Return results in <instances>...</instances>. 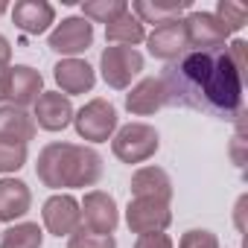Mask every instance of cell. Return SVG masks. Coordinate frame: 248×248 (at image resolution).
<instances>
[{"mask_svg": "<svg viewBox=\"0 0 248 248\" xmlns=\"http://www.w3.org/2000/svg\"><path fill=\"white\" fill-rule=\"evenodd\" d=\"M105 41L117 44V47H135L146 41V27L132 15V12H123L120 18H114L105 27Z\"/></svg>", "mask_w": 248, "mask_h": 248, "instance_id": "21", "label": "cell"}, {"mask_svg": "<svg viewBox=\"0 0 248 248\" xmlns=\"http://www.w3.org/2000/svg\"><path fill=\"white\" fill-rule=\"evenodd\" d=\"M32 207V193L21 178H0V222L15 225Z\"/></svg>", "mask_w": 248, "mask_h": 248, "instance_id": "18", "label": "cell"}, {"mask_svg": "<svg viewBox=\"0 0 248 248\" xmlns=\"http://www.w3.org/2000/svg\"><path fill=\"white\" fill-rule=\"evenodd\" d=\"M73 126H76V135L82 140L105 143L120 129V117H117V108L108 99L96 96V99L85 102L79 111H73Z\"/></svg>", "mask_w": 248, "mask_h": 248, "instance_id": "4", "label": "cell"}, {"mask_svg": "<svg viewBox=\"0 0 248 248\" xmlns=\"http://www.w3.org/2000/svg\"><path fill=\"white\" fill-rule=\"evenodd\" d=\"M67 248H117L114 233H93V231H73L67 236Z\"/></svg>", "mask_w": 248, "mask_h": 248, "instance_id": "25", "label": "cell"}, {"mask_svg": "<svg viewBox=\"0 0 248 248\" xmlns=\"http://www.w3.org/2000/svg\"><path fill=\"white\" fill-rule=\"evenodd\" d=\"M123 12H129L126 0H88V3H82V18L91 21V24H105L108 27Z\"/></svg>", "mask_w": 248, "mask_h": 248, "instance_id": "23", "label": "cell"}, {"mask_svg": "<svg viewBox=\"0 0 248 248\" xmlns=\"http://www.w3.org/2000/svg\"><path fill=\"white\" fill-rule=\"evenodd\" d=\"M35 175L50 190H79L93 187L102 178V155L82 143L53 140L38 152Z\"/></svg>", "mask_w": 248, "mask_h": 248, "instance_id": "2", "label": "cell"}, {"mask_svg": "<svg viewBox=\"0 0 248 248\" xmlns=\"http://www.w3.org/2000/svg\"><path fill=\"white\" fill-rule=\"evenodd\" d=\"M216 18H219V24L233 35V32H239L245 24H248V6H242V3H233V0H219L216 3V12H213Z\"/></svg>", "mask_w": 248, "mask_h": 248, "instance_id": "24", "label": "cell"}, {"mask_svg": "<svg viewBox=\"0 0 248 248\" xmlns=\"http://www.w3.org/2000/svg\"><path fill=\"white\" fill-rule=\"evenodd\" d=\"M167 91V105L190 108L199 114L236 120L242 114V76L236 73L225 47L187 50L170 62L158 76Z\"/></svg>", "mask_w": 248, "mask_h": 248, "instance_id": "1", "label": "cell"}, {"mask_svg": "<svg viewBox=\"0 0 248 248\" xmlns=\"http://www.w3.org/2000/svg\"><path fill=\"white\" fill-rule=\"evenodd\" d=\"M12 21L27 35H44L56 24V9L47 0H18L12 6Z\"/></svg>", "mask_w": 248, "mask_h": 248, "instance_id": "15", "label": "cell"}, {"mask_svg": "<svg viewBox=\"0 0 248 248\" xmlns=\"http://www.w3.org/2000/svg\"><path fill=\"white\" fill-rule=\"evenodd\" d=\"M9 59H12V44L6 35H0V67H9Z\"/></svg>", "mask_w": 248, "mask_h": 248, "instance_id": "30", "label": "cell"}, {"mask_svg": "<svg viewBox=\"0 0 248 248\" xmlns=\"http://www.w3.org/2000/svg\"><path fill=\"white\" fill-rule=\"evenodd\" d=\"M181 21H184V32H187V47H193V50H219L231 38V32L219 24V18L213 12H190Z\"/></svg>", "mask_w": 248, "mask_h": 248, "instance_id": "10", "label": "cell"}, {"mask_svg": "<svg viewBox=\"0 0 248 248\" xmlns=\"http://www.w3.org/2000/svg\"><path fill=\"white\" fill-rule=\"evenodd\" d=\"M82 228L93 231V233H114L120 225V210H117V199L111 193L102 190H91L85 193L82 204Z\"/></svg>", "mask_w": 248, "mask_h": 248, "instance_id": "8", "label": "cell"}, {"mask_svg": "<svg viewBox=\"0 0 248 248\" xmlns=\"http://www.w3.org/2000/svg\"><path fill=\"white\" fill-rule=\"evenodd\" d=\"M44 93V76L30 64H15L6 73V99L15 108L35 105V99Z\"/></svg>", "mask_w": 248, "mask_h": 248, "instance_id": "13", "label": "cell"}, {"mask_svg": "<svg viewBox=\"0 0 248 248\" xmlns=\"http://www.w3.org/2000/svg\"><path fill=\"white\" fill-rule=\"evenodd\" d=\"M225 50H228V56H231V62H233V67H236V73H239L242 82H245V73H248V41L233 38Z\"/></svg>", "mask_w": 248, "mask_h": 248, "instance_id": "28", "label": "cell"}, {"mask_svg": "<svg viewBox=\"0 0 248 248\" xmlns=\"http://www.w3.org/2000/svg\"><path fill=\"white\" fill-rule=\"evenodd\" d=\"M35 126L44 132H64L70 123H73V102L70 96L59 93V91H44L35 99Z\"/></svg>", "mask_w": 248, "mask_h": 248, "instance_id": "11", "label": "cell"}, {"mask_svg": "<svg viewBox=\"0 0 248 248\" xmlns=\"http://www.w3.org/2000/svg\"><path fill=\"white\" fill-rule=\"evenodd\" d=\"M53 79L59 85V93H64V96L88 93L96 85V73L85 59H62L53 67Z\"/></svg>", "mask_w": 248, "mask_h": 248, "instance_id": "14", "label": "cell"}, {"mask_svg": "<svg viewBox=\"0 0 248 248\" xmlns=\"http://www.w3.org/2000/svg\"><path fill=\"white\" fill-rule=\"evenodd\" d=\"M245 202H248V199H245V196H242V199H239V202H236V228H239V231H242V228H245V225H242V210H245Z\"/></svg>", "mask_w": 248, "mask_h": 248, "instance_id": "31", "label": "cell"}, {"mask_svg": "<svg viewBox=\"0 0 248 248\" xmlns=\"http://www.w3.org/2000/svg\"><path fill=\"white\" fill-rule=\"evenodd\" d=\"M161 149V135L149 123H126L111 138V152L123 164H143Z\"/></svg>", "mask_w": 248, "mask_h": 248, "instance_id": "3", "label": "cell"}, {"mask_svg": "<svg viewBox=\"0 0 248 248\" xmlns=\"http://www.w3.org/2000/svg\"><path fill=\"white\" fill-rule=\"evenodd\" d=\"M146 47L155 59L161 62H175L181 59L190 47H187V32H184V21H167L161 27H155L152 32H146Z\"/></svg>", "mask_w": 248, "mask_h": 248, "instance_id": "12", "label": "cell"}, {"mask_svg": "<svg viewBox=\"0 0 248 248\" xmlns=\"http://www.w3.org/2000/svg\"><path fill=\"white\" fill-rule=\"evenodd\" d=\"M135 248H172V239L167 233H143L138 236Z\"/></svg>", "mask_w": 248, "mask_h": 248, "instance_id": "29", "label": "cell"}, {"mask_svg": "<svg viewBox=\"0 0 248 248\" xmlns=\"http://www.w3.org/2000/svg\"><path fill=\"white\" fill-rule=\"evenodd\" d=\"M27 164V146L0 140V172H18Z\"/></svg>", "mask_w": 248, "mask_h": 248, "instance_id": "26", "label": "cell"}, {"mask_svg": "<svg viewBox=\"0 0 248 248\" xmlns=\"http://www.w3.org/2000/svg\"><path fill=\"white\" fill-rule=\"evenodd\" d=\"M167 105V91L161 85L158 76H146L140 79L129 93H126V111L135 117H152L155 111H161Z\"/></svg>", "mask_w": 248, "mask_h": 248, "instance_id": "16", "label": "cell"}, {"mask_svg": "<svg viewBox=\"0 0 248 248\" xmlns=\"http://www.w3.org/2000/svg\"><path fill=\"white\" fill-rule=\"evenodd\" d=\"M35 132H38V126L27 114V108L0 105V140L30 146V140H35Z\"/></svg>", "mask_w": 248, "mask_h": 248, "instance_id": "19", "label": "cell"}, {"mask_svg": "<svg viewBox=\"0 0 248 248\" xmlns=\"http://www.w3.org/2000/svg\"><path fill=\"white\" fill-rule=\"evenodd\" d=\"M178 248H219V239H216V233L207 231V228H193V231L181 233Z\"/></svg>", "mask_w": 248, "mask_h": 248, "instance_id": "27", "label": "cell"}, {"mask_svg": "<svg viewBox=\"0 0 248 248\" xmlns=\"http://www.w3.org/2000/svg\"><path fill=\"white\" fill-rule=\"evenodd\" d=\"M6 9H9V6H6V3H0V15H3V12H6Z\"/></svg>", "mask_w": 248, "mask_h": 248, "instance_id": "33", "label": "cell"}, {"mask_svg": "<svg viewBox=\"0 0 248 248\" xmlns=\"http://www.w3.org/2000/svg\"><path fill=\"white\" fill-rule=\"evenodd\" d=\"M6 73H9V67H0V102L6 99Z\"/></svg>", "mask_w": 248, "mask_h": 248, "instance_id": "32", "label": "cell"}, {"mask_svg": "<svg viewBox=\"0 0 248 248\" xmlns=\"http://www.w3.org/2000/svg\"><path fill=\"white\" fill-rule=\"evenodd\" d=\"M143 27L146 24H167V21H178L184 12H190V0H167V3H152V0H138V3H132L129 9Z\"/></svg>", "mask_w": 248, "mask_h": 248, "instance_id": "20", "label": "cell"}, {"mask_svg": "<svg viewBox=\"0 0 248 248\" xmlns=\"http://www.w3.org/2000/svg\"><path fill=\"white\" fill-rule=\"evenodd\" d=\"M41 219H44V228L53 233V236H70L73 231L82 228V210H79V202L70 196V193H56L44 202L41 207Z\"/></svg>", "mask_w": 248, "mask_h": 248, "instance_id": "9", "label": "cell"}, {"mask_svg": "<svg viewBox=\"0 0 248 248\" xmlns=\"http://www.w3.org/2000/svg\"><path fill=\"white\" fill-rule=\"evenodd\" d=\"M172 222V210L167 202L158 199H132L126 207V225L132 233H164Z\"/></svg>", "mask_w": 248, "mask_h": 248, "instance_id": "6", "label": "cell"}, {"mask_svg": "<svg viewBox=\"0 0 248 248\" xmlns=\"http://www.w3.org/2000/svg\"><path fill=\"white\" fill-rule=\"evenodd\" d=\"M132 199H158V202H172V178L161 167H140L132 175Z\"/></svg>", "mask_w": 248, "mask_h": 248, "instance_id": "17", "label": "cell"}, {"mask_svg": "<svg viewBox=\"0 0 248 248\" xmlns=\"http://www.w3.org/2000/svg\"><path fill=\"white\" fill-rule=\"evenodd\" d=\"M44 231L38 222H15L0 233V248H41Z\"/></svg>", "mask_w": 248, "mask_h": 248, "instance_id": "22", "label": "cell"}, {"mask_svg": "<svg viewBox=\"0 0 248 248\" xmlns=\"http://www.w3.org/2000/svg\"><path fill=\"white\" fill-rule=\"evenodd\" d=\"M50 50L59 53V56H67V59H76L79 53H85L91 44H93V24L85 21L82 15H73V18H64L47 38Z\"/></svg>", "mask_w": 248, "mask_h": 248, "instance_id": "7", "label": "cell"}, {"mask_svg": "<svg viewBox=\"0 0 248 248\" xmlns=\"http://www.w3.org/2000/svg\"><path fill=\"white\" fill-rule=\"evenodd\" d=\"M140 70H143V56L135 47L111 44L99 56V73H102L105 85L114 88V91H126L132 85V79L140 76Z\"/></svg>", "mask_w": 248, "mask_h": 248, "instance_id": "5", "label": "cell"}]
</instances>
